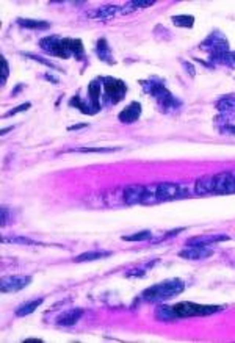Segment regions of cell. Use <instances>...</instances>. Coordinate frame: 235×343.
I'll list each match as a JSON object with an SVG mask.
<instances>
[{"label": "cell", "instance_id": "1", "mask_svg": "<svg viewBox=\"0 0 235 343\" xmlns=\"http://www.w3.org/2000/svg\"><path fill=\"white\" fill-rule=\"evenodd\" d=\"M188 194L186 187L180 184H157V185H148L145 187V194L141 204H157V202H166L171 199L183 198Z\"/></svg>", "mask_w": 235, "mask_h": 343}, {"label": "cell", "instance_id": "2", "mask_svg": "<svg viewBox=\"0 0 235 343\" xmlns=\"http://www.w3.org/2000/svg\"><path fill=\"white\" fill-rule=\"evenodd\" d=\"M183 288H185V285L179 279H172V281L152 285L151 288L145 290L143 296H145V299H148L151 303H159V301H166L172 296L179 295Z\"/></svg>", "mask_w": 235, "mask_h": 343}, {"label": "cell", "instance_id": "3", "mask_svg": "<svg viewBox=\"0 0 235 343\" xmlns=\"http://www.w3.org/2000/svg\"><path fill=\"white\" fill-rule=\"evenodd\" d=\"M172 310H174L176 318L180 317H206V315H212L216 314L218 310H221L219 306H206V304H196V303H177L172 306Z\"/></svg>", "mask_w": 235, "mask_h": 343}, {"label": "cell", "instance_id": "4", "mask_svg": "<svg viewBox=\"0 0 235 343\" xmlns=\"http://www.w3.org/2000/svg\"><path fill=\"white\" fill-rule=\"evenodd\" d=\"M104 90H105V96L107 101L112 104H118L119 101L124 99L125 93H127V87L122 80L118 78H105L104 80Z\"/></svg>", "mask_w": 235, "mask_h": 343}, {"label": "cell", "instance_id": "5", "mask_svg": "<svg viewBox=\"0 0 235 343\" xmlns=\"http://www.w3.org/2000/svg\"><path fill=\"white\" fill-rule=\"evenodd\" d=\"M213 193L216 194H230L235 193V174L221 173L215 174V188Z\"/></svg>", "mask_w": 235, "mask_h": 343}, {"label": "cell", "instance_id": "6", "mask_svg": "<svg viewBox=\"0 0 235 343\" xmlns=\"http://www.w3.org/2000/svg\"><path fill=\"white\" fill-rule=\"evenodd\" d=\"M30 282H31L30 276H10V277H4L0 288H2L4 293H14L25 288Z\"/></svg>", "mask_w": 235, "mask_h": 343}, {"label": "cell", "instance_id": "7", "mask_svg": "<svg viewBox=\"0 0 235 343\" xmlns=\"http://www.w3.org/2000/svg\"><path fill=\"white\" fill-rule=\"evenodd\" d=\"M182 259L186 260H204L210 255H213V251L207 246H199V244H188L185 249L179 252Z\"/></svg>", "mask_w": 235, "mask_h": 343}, {"label": "cell", "instance_id": "8", "mask_svg": "<svg viewBox=\"0 0 235 343\" xmlns=\"http://www.w3.org/2000/svg\"><path fill=\"white\" fill-rule=\"evenodd\" d=\"M139 114H141V104L139 102H132L130 105H127L118 114V118L124 124H132V122H135L139 118Z\"/></svg>", "mask_w": 235, "mask_h": 343}, {"label": "cell", "instance_id": "9", "mask_svg": "<svg viewBox=\"0 0 235 343\" xmlns=\"http://www.w3.org/2000/svg\"><path fill=\"white\" fill-rule=\"evenodd\" d=\"M145 187L143 185H132L124 188V201L125 204H138L143 201Z\"/></svg>", "mask_w": 235, "mask_h": 343}, {"label": "cell", "instance_id": "10", "mask_svg": "<svg viewBox=\"0 0 235 343\" xmlns=\"http://www.w3.org/2000/svg\"><path fill=\"white\" fill-rule=\"evenodd\" d=\"M119 13V8L116 7H102V8H94L88 13L89 19H112Z\"/></svg>", "mask_w": 235, "mask_h": 343}, {"label": "cell", "instance_id": "11", "mask_svg": "<svg viewBox=\"0 0 235 343\" xmlns=\"http://www.w3.org/2000/svg\"><path fill=\"white\" fill-rule=\"evenodd\" d=\"M82 315H83V310H80V309L66 310V312H63V314L58 317L57 323H58L60 326H74L78 320L82 318Z\"/></svg>", "mask_w": 235, "mask_h": 343}, {"label": "cell", "instance_id": "12", "mask_svg": "<svg viewBox=\"0 0 235 343\" xmlns=\"http://www.w3.org/2000/svg\"><path fill=\"white\" fill-rule=\"evenodd\" d=\"M213 188H215V176H204L196 182L195 193L207 194V193H213Z\"/></svg>", "mask_w": 235, "mask_h": 343}, {"label": "cell", "instance_id": "13", "mask_svg": "<svg viewBox=\"0 0 235 343\" xmlns=\"http://www.w3.org/2000/svg\"><path fill=\"white\" fill-rule=\"evenodd\" d=\"M229 240L227 235H202V237H195L186 241V244H199V246H207L210 243H218Z\"/></svg>", "mask_w": 235, "mask_h": 343}, {"label": "cell", "instance_id": "14", "mask_svg": "<svg viewBox=\"0 0 235 343\" xmlns=\"http://www.w3.org/2000/svg\"><path fill=\"white\" fill-rule=\"evenodd\" d=\"M42 304V298L39 299H33V301H27L24 304H21L18 309H16V315L18 317H25V315H30L31 312H35V310Z\"/></svg>", "mask_w": 235, "mask_h": 343}, {"label": "cell", "instance_id": "15", "mask_svg": "<svg viewBox=\"0 0 235 343\" xmlns=\"http://www.w3.org/2000/svg\"><path fill=\"white\" fill-rule=\"evenodd\" d=\"M99 94H101V83H99L98 80H94V81H91L89 87H88V97H89V104L101 110V105H99Z\"/></svg>", "mask_w": 235, "mask_h": 343}, {"label": "cell", "instance_id": "16", "mask_svg": "<svg viewBox=\"0 0 235 343\" xmlns=\"http://www.w3.org/2000/svg\"><path fill=\"white\" fill-rule=\"evenodd\" d=\"M110 252H105V251H88V252H83L80 254L75 262H91V260H99V259H104V257H108Z\"/></svg>", "mask_w": 235, "mask_h": 343}, {"label": "cell", "instance_id": "17", "mask_svg": "<svg viewBox=\"0 0 235 343\" xmlns=\"http://www.w3.org/2000/svg\"><path fill=\"white\" fill-rule=\"evenodd\" d=\"M19 25L24 27V28H31V30H45L49 28L51 24L49 22H44V21H31V19H19Z\"/></svg>", "mask_w": 235, "mask_h": 343}, {"label": "cell", "instance_id": "18", "mask_svg": "<svg viewBox=\"0 0 235 343\" xmlns=\"http://www.w3.org/2000/svg\"><path fill=\"white\" fill-rule=\"evenodd\" d=\"M96 54H98V57H99L101 60H104V61H107V63L112 61V55H110V49H108L105 39H101V41L98 42V46H96Z\"/></svg>", "mask_w": 235, "mask_h": 343}, {"label": "cell", "instance_id": "19", "mask_svg": "<svg viewBox=\"0 0 235 343\" xmlns=\"http://www.w3.org/2000/svg\"><path fill=\"white\" fill-rule=\"evenodd\" d=\"M172 22H174V25H177V27H193V24H195V18L193 16H174L172 18Z\"/></svg>", "mask_w": 235, "mask_h": 343}, {"label": "cell", "instance_id": "20", "mask_svg": "<svg viewBox=\"0 0 235 343\" xmlns=\"http://www.w3.org/2000/svg\"><path fill=\"white\" fill-rule=\"evenodd\" d=\"M157 318L165 320V321L174 320L176 318V314H174V310H172V306L171 307H160L159 312H157Z\"/></svg>", "mask_w": 235, "mask_h": 343}, {"label": "cell", "instance_id": "21", "mask_svg": "<svg viewBox=\"0 0 235 343\" xmlns=\"http://www.w3.org/2000/svg\"><path fill=\"white\" fill-rule=\"evenodd\" d=\"M216 108L219 111H226V110H233L235 108V99H232V97H224V99H221L218 104H216Z\"/></svg>", "mask_w": 235, "mask_h": 343}, {"label": "cell", "instance_id": "22", "mask_svg": "<svg viewBox=\"0 0 235 343\" xmlns=\"http://www.w3.org/2000/svg\"><path fill=\"white\" fill-rule=\"evenodd\" d=\"M151 5H154V0H151V2H130L124 10H121V13L124 14V13L132 11L130 8H148V7H151Z\"/></svg>", "mask_w": 235, "mask_h": 343}, {"label": "cell", "instance_id": "23", "mask_svg": "<svg viewBox=\"0 0 235 343\" xmlns=\"http://www.w3.org/2000/svg\"><path fill=\"white\" fill-rule=\"evenodd\" d=\"M149 238H151V232L149 231L139 232V234H135V235H129V237H124L125 241H145V240H149Z\"/></svg>", "mask_w": 235, "mask_h": 343}, {"label": "cell", "instance_id": "24", "mask_svg": "<svg viewBox=\"0 0 235 343\" xmlns=\"http://www.w3.org/2000/svg\"><path fill=\"white\" fill-rule=\"evenodd\" d=\"M2 241H8V243H21V244H39L42 246V243H38L35 240H30V238H24V237H18V238H2Z\"/></svg>", "mask_w": 235, "mask_h": 343}, {"label": "cell", "instance_id": "25", "mask_svg": "<svg viewBox=\"0 0 235 343\" xmlns=\"http://www.w3.org/2000/svg\"><path fill=\"white\" fill-rule=\"evenodd\" d=\"M113 151H118V148H105V149H101V148H85V149H78V152H113Z\"/></svg>", "mask_w": 235, "mask_h": 343}, {"label": "cell", "instance_id": "26", "mask_svg": "<svg viewBox=\"0 0 235 343\" xmlns=\"http://www.w3.org/2000/svg\"><path fill=\"white\" fill-rule=\"evenodd\" d=\"M31 105L30 104H24V105H19V107H16L13 111H10V113H5L4 114V118H8V116H14L16 113H21V111H25V110H28Z\"/></svg>", "mask_w": 235, "mask_h": 343}, {"label": "cell", "instance_id": "27", "mask_svg": "<svg viewBox=\"0 0 235 343\" xmlns=\"http://www.w3.org/2000/svg\"><path fill=\"white\" fill-rule=\"evenodd\" d=\"M7 77H8V63L5 58H2V85H5Z\"/></svg>", "mask_w": 235, "mask_h": 343}, {"label": "cell", "instance_id": "28", "mask_svg": "<svg viewBox=\"0 0 235 343\" xmlns=\"http://www.w3.org/2000/svg\"><path fill=\"white\" fill-rule=\"evenodd\" d=\"M82 127H86V124H78V125H72V127H68V130H77V128H82Z\"/></svg>", "mask_w": 235, "mask_h": 343}, {"label": "cell", "instance_id": "29", "mask_svg": "<svg viewBox=\"0 0 235 343\" xmlns=\"http://www.w3.org/2000/svg\"><path fill=\"white\" fill-rule=\"evenodd\" d=\"M25 341H41V338H27Z\"/></svg>", "mask_w": 235, "mask_h": 343}]
</instances>
